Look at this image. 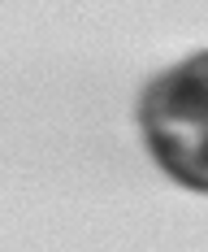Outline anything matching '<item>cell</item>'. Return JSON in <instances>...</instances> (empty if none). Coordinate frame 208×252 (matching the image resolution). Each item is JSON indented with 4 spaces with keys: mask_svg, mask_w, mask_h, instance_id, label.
I'll list each match as a JSON object with an SVG mask.
<instances>
[{
    "mask_svg": "<svg viewBox=\"0 0 208 252\" xmlns=\"http://www.w3.org/2000/svg\"><path fill=\"white\" fill-rule=\"evenodd\" d=\"M139 126L165 174L208 196V48L160 70L139 100Z\"/></svg>",
    "mask_w": 208,
    "mask_h": 252,
    "instance_id": "6da1fadb",
    "label": "cell"
}]
</instances>
